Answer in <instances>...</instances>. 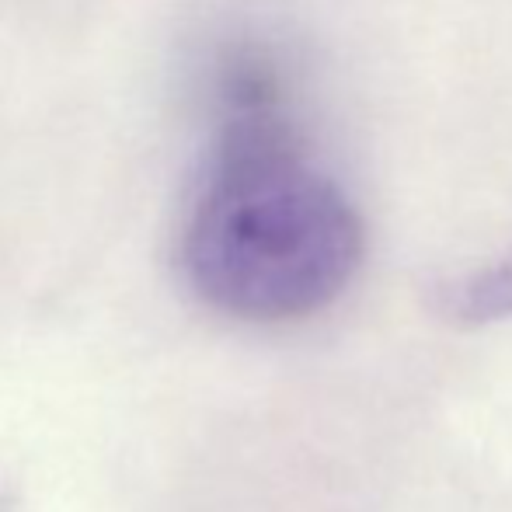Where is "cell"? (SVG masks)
<instances>
[{
  "label": "cell",
  "instance_id": "cell-1",
  "mask_svg": "<svg viewBox=\"0 0 512 512\" xmlns=\"http://www.w3.org/2000/svg\"><path fill=\"white\" fill-rule=\"evenodd\" d=\"M363 255L366 227L349 192L276 115H234L178 230L189 290L234 321H304L349 290Z\"/></svg>",
  "mask_w": 512,
  "mask_h": 512
},
{
  "label": "cell",
  "instance_id": "cell-2",
  "mask_svg": "<svg viewBox=\"0 0 512 512\" xmlns=\"http://www.w3.org/2000/svg\"><path fill=\"white\" fill-rule=\"evenodd\" d=\"M429 304L443 321L460 328L512 317V248L485 265L436 279L429 290Z\"/></svg>",
  "mask_w": 512,
  "mask_h": 512
}]
</instances>
